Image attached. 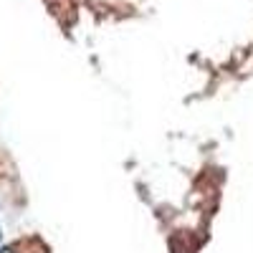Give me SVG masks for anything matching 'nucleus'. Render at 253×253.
I'll return each instance as SVG.
<instances>
[{
	"label": "nucleus",
	"instance_id": "nucleus-2",
	"mask_svg": "<svg viewBox=\"0 0 253 253\" xmlns=\"http://www.w3.org/2000/svg\"><path fill=\"white\" fill-rule=\"evenodd\" d=\"M0 238H3V233H0Z\"/></svg>",
	"mask_w": 253,
	"mask_h": 253
},
{
	"label": "nucleus",
	"instance_id": "nucleus-1",
	"mask_svg": "<svg viewBox=\"0 0 253 253\" xmlns=\"http://www.w3.org/2000/svg\"><path fill=\"white\" fill-rule=\"evenodd\" d=\"M0 253H15L13 248H0Z\"/></svg>",
	"mask_w": 253,
	"mask_h": 253
}]
</instances>
